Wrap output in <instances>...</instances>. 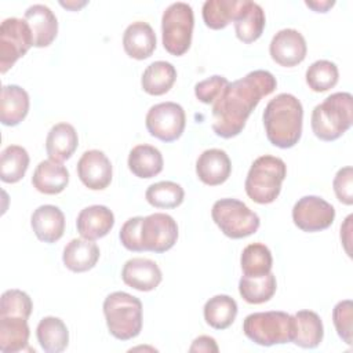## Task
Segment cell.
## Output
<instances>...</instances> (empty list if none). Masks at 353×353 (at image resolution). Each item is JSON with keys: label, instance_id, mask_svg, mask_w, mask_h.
Listing matches in <instances>:
<instances>
[{"label": "cell", "instance_id": "74e56055", "mask_svg": "<svg viewBox=\"0 0 353 353\" xmlns=\"http://www.w3.org/2000/svg\"><path fill=\"white\" fill-rule=\"evenodd\" d=\"M33 309L30 296L21 290H7L1 295L0 316H18L29 319Z\"/></svg>", "mask_w": 353, "mask_h": 353}, {"label": "cell", "instance_id": "2e32d148", "mask_svg": "<svg viewBox=\"0 0 353 353\" xmlns=\"http://www.w3.org/2000/svg\"><path fill=\"white\" fill-rule=\"evenodd\" d=\"M232 172V163L228 153L222 149H207L196 161V174L199 179L208 185L216 186L228 181Z\"/></svg>", "mask_w": 353, "mask_h": 353}, {"label": "cell", "instance_id": "e0dca14e", "mask_svg": "<svg viewBox=\"0 0 353 353\" xmlns=\"http://www.w3.org/2000/svg\"><path fill=\"white\" fill-rule=\"evenodd\" d=\"M114 225V215L106 205H90L83 208L76 219L79 234L87 240H98L105 237Z\"/></svg>", "mask_w": 353, "mask_h": 353}, {"label": "cell", "instance_id": "8d00e7d4", "mask_svg": "<svg viewBox=\"0 0 353 353\" xmlns=\"http://www.w3.org/2000/svg\"><path fill=\"white\" fill-rule=\"evenodd\" d=\"M306 84L314 92H324L336 85L339 79L338 66L327 59L313 62L306 70Z\"/></svg>", "mask_w": 353, "mask_h": 353}, {"label": "cell", "instance_id": "4dcf8cb0", "mask_svg": "<svg viewBox=\"0 0 353 353\" xmlns=\"http://www.w3.org/2000/svg\"><path fill=\"white\" fill-rule=\"evenodd\" d=\"M205 323L215 330H225L230 327L237 316L236 301L225 294L210 298L203 309Z\"/></svg>", "mask_w": 353, "mask_h": 353}, {"label": "cell", "instance_id": "8992f818", "mask_svg": "<svg viewBox=\"0 0 353 353\" xmlns=\"http://www.w3.org/2000/svg\"><path fill=\"white\" fill-rule=\"evenodd\" d=\"M243 331L261 346L288 343L294 338V316L281 310L251 313L243 321Z\"/></svg>", "mask_w": 353, "mask_h": 353}, {"label": "cell", "instance_id": "83f0119b", "mask_svg": "<svg viewBox=\"0 0 353 353\" xmlns=\"http://www.w3.org/2000/svg\"><path fill=\"white\" fill-rule=\"evenodd\" d=\"M130 171L138 178H153L163 171L164 160L161 152L148 143L137 145L131 149L127 160Z\"/></svg>", "mask_w": 353, "mask_h": 353}, {"label": "cell", "instance_id": "d4e9b609", "mask_svg": "<svg viewBox=\"0 0 353 353\" xmlns=\"http://www.w3.org/2000/svg\"><path fill=\"white\" fill-rule=\"evenodd\" d=\"M79 145L74 127L69 123H58L51 127L46 138V152L54 161H65L72 157Z\"/></svg>", "mask_w": 353, "mask_h": 353}, {"label": "cell", "instance_id": "277c9868", "mask_svg": "<svg viewBox=\"0 0 353 353\" xmlns=\"http://www.w3.org/2000/svg\"><path fill=\"white\" fill-rule=\"evenodd\" d=\"M285 175L287 165L280 157L261 156L254 160L248 170L244 182L245 193L258 204H270L279 197Z\"/></svg>", "mask_w": 353, "mask_h": 353}, {"label": "cell", "instance_id": "ab89813d", "mask_svg": "<svg viewBox=\"0 0 353 353\" xmlns=\"http://www.w3.org/2000/svg\"><path fill=\"white\" fill-rule=\"evenodd\" d=\"M228 84H229V81L226 77L214 74L205 80L196 83L194 95L200 102L210 105V103H214L219 98V95L222 94V91L225 90V87Z\"/></svg>", "mask_w": 353, "mask_h": 353}, {"label": "cell", "instance_id": "8fae6325", "mask_svg": "<svg viewBox=\"0 0 353 353\" xmlns=\"http://www.w3.org/2000/svg\"><path fill=\"white\" fill-rule=\"evenodd\" d=\"M145 124L152 137L163 142H174L185 130L186 114L179 103L161 102L148 110Z\"/></svg>", "mask_w": 353, "mask_h": 353}, {"label": "cell", "instance_id": "ba28073f", "mask_svg": "<svg viewBox=\"0 0 353 353\" xmlns=\"http://www.w3.org/2000/svg\"><path fill=\"white\" fill-rule=\"evenodd\" d=\"M212 221L230 239H244L254 234L261 225L256 212L237 199L216 200L211 210Z\"/></svg>", "mask_w": 353, "mask_h": 353}, {"label": "cell", "instance_id": "d6986e66", "mask_svg": "<svg viewBox=\"0 0 353 353\" xmlns=\"http://www.w3.org/2000/svg\"><path fill=\"white\" fill-rule=\"evenodd\" d=\"M33 34V47H48L57 37L58 21L55 14L44 4L30 6L23 15Z\"/></svg>", "mask_w": 353, "mask_h": 353}, {"label": "cell", "instance_id": "d590c367", "mask_svg": "<svg viewBox=\"0 0 353 353\" xmlns=\"http://www.w3.org/2000/svg\"><path fill=\"white\" fill-rule=\"evenodd\" d=\"M145 197L156 208H176L183 203L185 190L176 182L160 181L146 189Z\"/></svg>", "mask_w": 353, "mask_h": 353}, {"label": "cell", "instance_id": "5b68a950", "mask_svg": "<svg viewBox=\"0 0 353 353\" xmlns=\"http://www.w3.org/2000/svg\"><path fill=\"white\" fill-rule=\"evenodd\" d=\"M103 314L109 332L119 341H128L142 330V302L124 291L109 294L103 301Z\"/></svg>", "mask_w": 353, "mask_h": 353}, {"label": "cell", "instance_id": "f546056e", "mask_svg": "<svg viewBox=\"0 0 353 353\" xmlns=\"http://www.w3.org/2000/svg\"><path fill=\"white\" fill-rule=\"evenodd\" d=\"M176 80V69L167 61H156L146 66L142 73L141 85L149 95H163L168 92Z\"/></svg>", "mask_w": 353, "mask_h": 353}, {"label": "cell", "instance_id": "cb8c5ba5", "mask_svg": "<svg viewBox=\"0 0 353 353\" xmlns=\"http://www.w3.org/2000/svg\"><path fill=\"white\" fill-rule=\"evenodd\" d=\"M29 94L17 84L3 85L0 99V121L4 125H18L29 112Z\"/></svg>", "mask_w": 353, "mask_h": 353}, {"label": "cell", "instance_id": "ffe728a7", "mask_svg": "<svg viewBox=\"0 0 353 353\" xmlns=\"http://www.w3.org/2000/svg\"><path fill=\"white\" fill-rule=\"evenodd\" d=\"M233 22L237 39L245 44L254 43L263 33L266 25L265 11L258 3L243 0L240 11Z\"/></svg>", "mask_w": 353, "mask_h": 353}, {"label": "cell", "instance_id": "4fadbf2b", "mask_svg": "<svg viewBox=\"0 0 353 353\" xmlns=\"http://www.w3.org/2000/svg\"><path fill=\"white\" fill-rule=\"evenodd\" d=\"M269 52L272 59L280 66L292 68L306 58V40L296 29H281L273 36Z\"/></svg>", "mask_w": 353, "mask_h": 353}, {"label": "cell", "instance_id": "1f68e13d", "mask_svg": "<svg viewBox=\"0 0 353 353\" xmlns=\"http://www.w3.org/2000/svg\"><path fill=\"white\" fill-rule=\"evenodd\" d=\"M276 276L272 272L259 277L241 276L239 281V292L241 298L252 305H259L270 301L276 292Z\"/></svg>", "mask_w": 353, "mask_h": 353}, {"label": "cell", "instance_id": "d6a6232c", "mask_svg": "<svg viewBox=\"0 0 353 353\" xmlns=\"http://www.w3.org/2000/svg\"><path fill=\"white\" fill-rule=\"evenodd\" d=\"M29 167V154L19 145H8L0 156V178L6 183L19 182Z\"/></svg>", "mask_w": 353, "mask_h": 353}, {"label": "cell", "instance_id": "603a6c76", "mask_svg": "<svg viewBox=\"0 0 353 353\" xmlns=\"http://www.w3.org/2000/svg\"><path fill=\"white\" fill-rule=\"evenodd\" d=\"M30 330L28 319L18 316H0V350L3 353H17L33 350L29 347Z\"/></svg>", "mask_w": 353, "mask_h": 353}, {"label": "cell", "instance_id": "f35d334b", "mask_svg": "<svg viewBox=\"0 0 353 353\" xmlns=\"http://www.w3.org/2000/svg\"><path fill=\"white\" fill-rule=\"evenodd\" d=\"M352 319L353 305L350 299L338 302L332 309V321L339 338L346 343L352 345Z\"/></svg>", "mask_w": 353, "mask_h": 353}, {"label": "cell", "instance_id": "52a82bcc", "mask_svg": "<svg viewBox=\"0 0 353 353\" xmlns=\"http://www.w3.org/2000/svg\"><path fill=\"white\" fill-rule=\"evenodd\" d=\"M194 26L193 8L183 1L170 4L161 17V39L167 52L181 57L192 44Z\"/></svg>", "mask_w": 353, "mask_h": 353}, {"label": "cell", "instance_id": "e575fe53", "mask_svg": "<svg viewBox=\"0 0 353 353\" xmlns=\"http://www.w3.org/2000/svg\"><path fill=\"white\" fill-rule=\"evenodd\" d=\"M243 276L259 277L270 273L273 258L270 250L262 243L248 244L240 256Z\"/></svg>", "mask_w": 353, "mask_h": 353}, {"label": "cell", "instance_id": "7402d4cb", "mask_svg": "<svg viewBox=\"0 0 353 353\" xmlns=\"http://www.w3.org/2000/svg\"><path fill=\"white\" fill-rule=\"evenodd\" d=\"M68 183L69 171L59 161L51 159L40 161L32 176L33 188L44 194H58L68 186Z\"/></svg>", "mask_w": 353, "mask_h": 353}, {"label": "cell", "instance_id": "7bdbcfd3", "mask_svg": "<svg viewBox=\"0 0 353 353\" xmlns=\"http://www.w3.org/2000/svg\"><path fill=\"white\" fill-rule=\"evenodd\" d=\"M305 4L312 8L316 12H327L334 4L335 1L332 0H321V1H305Z\"/></svg>", "mask_w": 353, "mask_h": 353}, {"label": "cell", "instance_id": "484cf974", "mask_svg": "<svg viewBox=\"0 0 353 353\" xmlns=\"http://www.w3.org/2000/svg\"><path fill=\"white\" fill-rule=\"evenodd\" d=\"M99 259V248L98 245L87 239H73L70 240L62 254L63 265L74 272L83 273L92 269Z\"/></svg>", "mask_w": 353, "mask_h": 353}, {"label": "cell", "instance_id": "4316f807", "mask_svg": "<svg viewBox=\"0 0 353 353\" xmlns=\"http://www.w3.org/2000/svg\"><path fill=\"white\" fill-rule=\"evenodd\" d=\"M324 336V327L320 316L313 310H299L294 314L292 342L303 349H314Z\"/></svg>", "mask_w": 353, "mask_h": 353}, {"label": "cell", "instance_id": "7c38bea8", "mask_svg": "<svg viewBox=\"0 0 353 353\" xmlns=\"http://www.w3.org/2000/svg\"><path fill=\"white\" fill-rule=\"evenodd\" d=\"M335 208L319 196H303L292 207V221L303 232H320L332 225Z\"/></svg>", "mask_w": 353, "mask_h": 353}, {"label": "cell", "instance_id": "44dd1931", "mask_svg": "<svg viewBox=\"0 0 353 353\" xmlns=\"http://www.w3.org/2000/svg\"><path fill=\"white\" fill-rule=\"evenodd\" d=\"M123 47L130 58L142 61L156 50V34L153 28L143 21H135L127 26L123 34Z\"/></svg>", "mask_w": 353, "mask_h": 353}, {"label": "cell", "instance_id": "7a4b0ae2", "mask_svg": "<svg viewBox=\"0 0 353 353\" xmlns=\"http://www.w3.org/2000/svg\"><path fill=\"white\" fill-rule=\"evenodd\" d=\"M303 108L301 101L287 92L270 99L263 110V125L268 141L280 149H290L302 135Z\"/></svg>", "mask_w": 353, "mask_h": 353}, {"label": "cell", "instance_id": "836d02e7", "mask_svg": "<svg viewBox=\"0 0 353 353\" xmlns=\"http://www.w3.org/2000/svg\"><path fill=\"white\" fill-rule=\"evenodd\" d=\"M243 0H207L203 4V21L214 30L226 28L237 17Z\"/></svg>", "mask_w": 353, "mask_h": 353}, {"label": "cell", "instance_id": "b9f144b4", "mask_svg": "<svg viewBox=\"0 0 353 353\" xmlns=\"http://www.w3.org/2000/svg\"><path fill=\"white\" fill-rule=\"evenodd\" d=\"M219 350V347H218V345H216V342H215V339L212 338V336H208V335H200V336H197L193 342H192V345H190V347H189V352L190 353H193V352H204V353H211V352H214V353H216Z\"/></svg>", "mask_w": 353, "mask_h": 353}, {"label": "cell", "instance_id": "f6af8a7d", "mask_svg": "<svg viewBox=\"0 0 353 353\" xmlns=\"http://www.w3.org/2000/svg\"><path fill=\"white\" fill-rule=\"evenodd\" d=\"M62 7L70 10V11H77L81 7H84L87 4V1H61L59 3Z\"/></svg>", "mask_w": 353, "mask_h": 353}, {"label": "cell", "instance_id": "9c48e42d", "mask_svg": "<svg viewBox=\"0 0 353 353\" xmlns=\"http://www.w3.org/2000/svg\"><path fill=\"white\" fill-rule=\"evenodd\" d=\"M178 240V225L175 219L164 212L141 216L138 223V245L141 251L156 254L165 252Z\"/></svg>", "mask_w": 353, "mask_h": 353}, {"label": "cell", "instance_id": "5bb4252c", "mask_svg": "<svg viewBox=\"0 0 353 353\" xmlns=\"http://www.w3.org/2000/svg\"><path fill=\"white\" fill-rule=\"evenodd\" d=\"M112 163L98 149L87 150L77 161V175L83 185L91 190H103L112 182Z\"/></svg>", "mask_w": 353, "mask_h": 353}, {"label": "cell", "instance_id": "60d3db41", "mask_svg": "<svg viewBox=\"0 0 353 353\" xmlns=\"http://www.w3.org/2000/svg\"><path fill=\"white\" fill-rule=\"evenodd\" d=\"M332 186L335 196L341 203L346 205L353 204V168L350 165L338 170L334 176Z\"/></svg>", "mask_w": 353, "mask_h": 353}, {"label": "cell", "instance_id": "9a60e30c", "mask_svg": "<svg viewBox=\"0 0 353 353\" xmlns=\"http://www.w3.org/2000/svg\"><path fill=\"white\" fill-rule=\"evenodd\" d=\"M123 281L138 291L148 292L154 290L163 280L159 265L148 258H131L121 269Z\"/></svg>", "mask_w": 353, "mask_h": 353}, {"label": "cell", "instance_id": "30bf717a", "mask_svg": "<svg viewBox=\"0 0 353 353\" xmlns=\"http://www.w3.org/2000/svg\"><path fill=\"white\" fill-rule=\"evenodd\" d=\"M33 46L30 26L21 18H6L0 25V72L6 73Z\"/></svg>", "mask_w": 353, "mask_h": 353}, {"label": "cell", "instance_id": "6da1fadb", "mask_svg": "<svg viewBox=\"0 0 353 353\" xmlns=\"http://www.w3.org/2000/svg\"><path fill=\"white\" fill-rule=\"evenodd\" d=\"M276 87V77L263 69L252 70L244 77L229 83L212 103L214 132L226 139L237 137L244 130L251 112Z\"/></svg>", "mask_w": 353, "mask_h": 353}, {"label": "cell", "instance_id": "ac0fdd59", "mask_svg": "<svg viewBox=\"0 0 353 353\" xmlns=\"http://www.w3.org/2000/svg\"><path fill=\"white\" fill-rule=\"evenodd\" d=\"M30 225L40 241L52 244L63 236L65 215L57 205L44 204L33 211Z\"/></svg>", "mask_w": 353, "mask_h": 353}, {"label": "cell", "instance_id": "ee69618b", "mask_svg": "<svg viewBox=\"0 0 353 353\" xmlns=\"http://www.w3.org/2000/svg\"><path fill=\"white\" fill-rule=\"evenodd\" d=\"M352 219H353V216L352 215H349L347 218H346V222H345V225L343 226H341V234H345V233H350V230H352ZM341 239H342V241H343V244H345V250H346V252L349 254V250H347V244L350 243V239H345V236H341Z\"/></svg>", "mask_w": 353, "mask_h": 353}, {"label": "cell", "instance_id": "f1b7e54d", "mask_svg": "<svg viewBox=\"0 0 353 353\" xmlns=\"http://www.w3.org/2000/svg\"><path fill=\"white\" fill-rule=\"evenodd\" d=\"M36 336L41 349L47 353H59L68 347L69 331L66 324L54 316L43 317L36 328Z\"/></svg>", "mask_w": 353, "mask_h": 353}, {"label": "cell", "instance_id": "3957f363", "mask_svg": "<svg viewBox=\"0 0 353 353\" xmlns=\"http://www.w3.org/2000/svg\"><path fill=\"white\" fill-rule=\"evenodd\" d=\"M353 123V98L350 92H334L312 112V131L325 142L342 137Z\"/></svg>", "mask_w": 353, "mask_h": 353}]
</instances>
